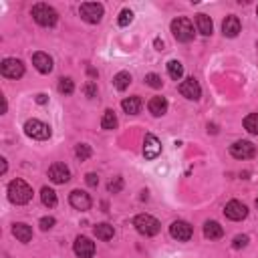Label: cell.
<instances>
[{
  "label": "cell",
  "instance_id": "obj_19",
  "mask_svg": "<svg viewBox=\"0 0 258 258\" xmlns=\"http://www.w3.org/2000/svg\"><path fill=\"white\" fill-rule=\"evenodd\" d=\"M12 234H14V238L20 240V242H31L32 240V228L29 224H23V222H18L12 226Z\"/></svg>",
  "mask_w": 258,
  "mask_h": 258
},
{
  "label": "cell",
  "instance_id": "obj_13",
  "mask_svg": "<svg viewBox=\"0 0 258 258\" xmlns=\"http://www.w3.org/2000/svg\"><path fill=\"white\" fill-rule=\"evenodd\" d=\"M49 178L53 184H67L71 180V169L64 163H53L49 167Z\"/></svg>",
  "mask_w": 258,
  "mask_h": 258
},
{
  "label": "cell",
  "instance_id": "obj_6",
  "mask_svg": "<svg viewBox=\"0 0 258 258\" xmlns=\"http://www.w3.org/2000/svg\"><path fill=\"white\" fill-rule=\"evenodd\" d=\"M103 12H105V10H103V4H99V2H85V4H81V8H79L81 18L85 20V23H89V25L101 23Z\"/></svg>",
  "mask_w": 258,
  "mask_h": 258
},
{
  "label": "cell",
  "instance_id": "obj_38",
  "mask_svg": "<svg viewBox=\"0 0 258 258\" xmlns=\"http://www.w3.org/2000/svg\"><path fill=\"white\" fill-rule=\"evenodd\" d=\"M34 101H36V103H38V105H45V103H47V101H49V97H47V95H45V93H38V95H36V99H34Z\"/></svg>",
  "mask_w": 258,
  "mask_h": 258
},
{
  "label": "cell",
  "instance_id": "obj_32",
  "mask_svg": "<svg viewBox=\"0 0 258 258\" xmlns=\"http://www.w3.org/2000/svg\"><path fill=\"white\" fill-rule=\"evenodd\" d=\"M145 83L149 85V87H154V89H160L161 85H163L161 77H160V75H156V73H149V75H145Z\"/></svg>",
  "mask_w": 258,
  "mask_h": 258
},
{
  "label": "cell",
  "instance_id": "obj_37",
  "mask_svg": "<svg viewBox=\"0 0 258 258\" xmlns=\"http://www.w3.org/2000/svg\"><path fill=\"white\" fill-rule=\"evenodd\" d=\"M85 182H87V186H91V188H97V186H99L97 174H87V176H85Z\"/></svg>",
  "mask_w": 258,
  "mask_h": 258
},
{
  "label": "cell",
  "instance_id": "obj_16",
  "mask_svg": "<svg viewBox=\"0 0 258 258\" xmlns=\"http://www.w3.org/2000/svg\"><path fill=\"white\" fill-rule=\"evenodd\" d=\"M32 64H34V69L42 75H47L53 71V59L47 55V53H34L32 55Z\"/></svg>",
  "mask_w": 258,
  "mask_h": 258
},
{
  "label": "cell",
  "instance_id": "obj_9",
  "mask_svg": "<svg viewBox=\"0 0 258 258\" xmlns=\"http://www.w3.org/2000/svg\"><path fill=\"white\" fill-rule=\"evenodd\" d=\"M224 214H226V218H228V220L240 222V220H244V218L248 216V208H246L242 202H238V200H232V202L226 204Z\"/></svg>",
  "mask_w": 258,
  "mask_h": 258
},
{
  "label": "cell",
  "instance_id": "obj_22",
  "mask_svg": "<svg viewBox=\"0 0 258 258\" xmlns=\"http://www.w3.org/2000/svg\"><path fill=\"white\" fill-rule=\"evenodd\" d=\"M196 27H198V32L204 34V36H210L212 31H214V25H212V18L206 16V14H198L196 16Z\"/></svg>",
  "mask_w": 258,
  "mask_h": 258
},
{
  "label": "cell",
  "instance_id": "obj_10",
  "mask_svg": "<svg viewBox=\"0 0 258 258\" xmlns=\"http://www.w3.org/2000/svg\"><path fill=\"white\" fill-rule=\"evenodd\" d=\"M180 93H182L186 99H190V101H198V99L202 97L200 83H198L196 79H194V77L182 81V83H180Z\"/></svg>",
  "mask_w": 258,
  "mask_h": 258
},
{
  "label": "cell",
  "instance_id": "obj_28",
  "mask_svg": "<svg viewBox=\"0 0 258 258\" xmlns=\"http://www.w3.org/2000/svg\"><path fill=\"white\" fill-rule=\"evenodd\" d=\"M244 129L252 135H258V113H250L244 119Z\"/></svg>",
  "mask_w": 258,
  "mask_h": 258
},
{
  "label": "cell",
  "instance_id": "obj_33",
  "mask_svg": "<svg viewBox=\"0 0 258 258\" xmlns=\"http://www.w3.org/2000/svg\"><path fill=\"white\" fill-rule=\"evenodd\" d=\"M107 188H109V192H111V194H119V192H121V188H123V178H119V176H117V178H113Z\"/></svg>",
  "mask_w": 258,
  "mask_h": 258
},
{
  "label": "cell",
  "instance_id": "obj_5",
  "mask_svg": "<svg viewBox=\"0 0 258 258\" xmlns=\"http://www.w3.org/2000/svg\"><path fill=\"white\" fill-rule=\"evenodd\" d=\"M25 133L32 139H38V141H45L51 137V127L47 123H42L38 119H29L25 123Z\"/></svg>",
  "mask_w": 258,
  "mask_h": 258
},
{
  "label": "cell",
  "instance_id": "obj_35",
  "mask_svg": "<svg viewBox=\"0 0 258 258\" xmlns=\"http://www.w3.org/2000/svg\"><path fill=\"white\" fill-rule=\"evenodd\" d=\"M55 222H57L55 218L47 216V218H40V222H38V224H40V230H45V232H47V230H51V228L55 226Z\"/></svg>",
  "mask_w": 258,
  "mask_h": 258
},
{
  "label": "cell",
  "instance_id": "obj_7",
  "mask_svg": "<svg viewBox=\"0 0 258 258\" xmlns=\"http://www.w3.org/2000/svg\"><path fill=\"white\" fill-rule=\"evenodd\" d=\"M0 73L6 79H20L25 75V64L18 59H4L2 64H0Z\"/></svg>",
  "mask_w": 258,
  "mask_h": 258
},
{
  "label": "cell",
  "instance_id": "obj_31",
  "mask_svg": "<svg viewBox=\"0 0 258 258\" xmlns=\"http://www.w3.org/2000/svg\"><path fill=\"white\" fill-rule=\"evenodd\" d=\"M131 20H133V12L129 8H125V10H121L117 23H119V27H127V25H131Z\"/></svg>",
  "mask_w": 258,
  "mask_h": 258
},
{
  "label": "cell",
  "instance_id": "obj_27",
  "mask_svg": "<svg viewBox=\"0 0 258 258\" xmlns=\"http://www.w3.org/2000/svg\"><path fill=\"white\" fill-rule=\"evenodd\" d=\"M101 127H103V129H115V127H117V115H115L113 109H107V111L103 113Z\"/></svg>",
  "mask_w": 258,
  "mask_h": 258
},
{
  "label": "cell",
  "instance_id": "obj_26",
  "mask_svg": "<svg viewBox=\"0 0 258 258\" xmlns=\"http://www.w3.org/2000/svg\"><path fill=\"white\" fill-rule=\"evenodd\" d=\"M40 200H42V204H45L47 208H55L57 206V194H55V190L42 188L40 190Z\"/></svg>",
  "mask_w": 258,
  "mask_h": 258
},
{
  "label": "cell",
  "instance_id": "obj_40",
  "mask_svg": "<svg viewBox=\"0 0 258 258\" xmlns=\"http://www.w3.org/2000/svg\"><path fill=\"white\" fill-rule=\"evenodd\" d=\"M0 161H2V174H4V171H6V160L2 158V160H0Z\"/></svg>",
  "mask_w": 258,
  "mask_h": 258
},
{
  "label": "cell",
  "instance_id": "obj_14",
  "mask_svg": "<svg viewBox=\"0 0 258 258\" xmlns=\"http://www.w3.org/2000/svg\"><path fill=\"white\" fill-rule=\"evenodd\" d=\"M73 248H75V254L79 258H91L95 254V242H91L87 236H79Z\"/></svg>",
  "mask_w": 258,
  "mask_h": 258
},
{
  "label": "cell",
  "instance_id": "obj_8",
  "mask_svg": "<svg viewBox=\"0 0 258 258\" xmlns=\"http://www.w3.org/2000/svg\"><path fill=\"white\" fill-rule=\"evenodd\" d=\"M230 154L236 160H250L256 154V147H254V143L242 139V141H236V143L230 145Z\"/></svg>",
  "mask_w": 258,
  "mask_h": 258
},
{
  "label": "cell",
  "instance_id": "obj_4",
  "mask_svg": "<svg viewBox=\"0 0 258 258\" xmlns=\"http://www.w3.org/2000/svg\"><path fill=\"white\" fill-rule=\"evenodd\" d=\"M171 32H174L178 42H190L194 38V27L188 18L180 16L176 20H171Z\"/></svg>",
  "mask_w": 258,
  "mask_h": 258
},
{
  "label": "cell",
  "instance_id": "obj_25",
  "mask_svg": "<svg viewBox=\"0 0 258 258\" xmlns=\"http://www.w3.org/2000/svg\"><path fill=\"white\" fill-rule=\"evenodd\" d=\"M167 75L174 79V81H180L184 77V67L180 61H169L167 63Z\"/></svg>",
  "mask_w": 258,
  "mask_h": 258
},
{
  "label": "cell",
  "instance_id": "obj_41",
  "mask_svg": "<svg viewBox=\"0 0 258 258\" xmlns=\"http://www.w3.org/2000/svg\"><path fill=\"white\" fill-rule=\"evenodd\" d=\"M256 208H258V198H256Z\"/></svg>",
  "mask_w": 258,
  "mask_h": 258
},
{
  "label": "cell",
  "instance_id": "obj_24",
  "mask_svg": "<svg viewBox=\"0 0 258 258\" xmlns=\"http://www.w3.org/2000/svg\"><path fill=\"white\" fill-rule=\"evenodd\" d=\"M113 85H115V89L117 91H125L129 85H131V75H129L127 71H121L113 77Z\"/></svg>",
  "mask_w": 258,
  "mask_h": 258
},
{
  "label": "cell",
  "instance_id": "obj_21",
  "mask_svg": "<svg viewBox=\"0 0 258 258\" xmlns=\"http://www.w3.org/2000/svg\"><path fill=\"white\" fill-rule=\"evenodd\" d=\"M121 107H123V111H125L127 115H135V113H139V109H141V99H139L137 95L127 97V99H123Z\"/></svg>",
  "mask_w": 258,
  "mask_h": 258
},
{
  "label": "cell",
  "instance_id": "obj_1",
  "mask_svg": "<svg viewBox=\"0 0 258 258\" xmlns=\"http://www.w3.org/2000/svg\"><path fill=\"white\" fill-rule=\"evenodd\" d=\"M8 200L16 206L29 204L32 200V188L25 180H12L8 184Z\"/></svg>",
  "mask_w": 258,
  "mask_h": 258
},
{
  "label": "cell",
  "instance_id": "obj_30",
  "mask_svg": "<svg viewBox=\"0 0 258 258\" xmlns=\"http://www.w3.org/2000/svg\"><path fill=\"white\" fill-rule=\"evenodd\" d=\"M91 154H93V152H91V147H89L87 143H79V145H77V149H75V156H77L81 161L89 160V158H91Z\"/></svg>",
  "mask_w": 258,
  "mask_h": 258
},
{
  "label": "cell",
  "instance_id": "obj_36",
  "mask_svg": "<svg viewBox=\"0 0 258 258\" xmlns=\"http://www.w3.org/2000/svg\"><path fill=\"white\" fill-rule=\"evenodd\" d=\"M85 95H87V97H95L97 95V85L93 81H89L87 85H85Z\"/></svg>",
  "mask_w": 258,
  "mask_h": 258
},
{
  "label": "cell",
  "instance_id": "obj_3",
  "mask_svg": "<svg viewBox=\"0 0 258 258\" xmlns=\"http://www.w3.org/2000/svg\"><path fill=\"white\" fill-rule=\"evenodd\" d=\"M32 16H34V20L40 27H55L57 25V18H59L57 10L51 8L49 4H36V6H32Z\"/></svg>",
  "mask_w": 258,
  "mask_h": 258
},
{
  "label": "cell",
  "instance_id": "obj_29",
  "mask_svg": "<svg viewBox=\"0 0 258 258\" xmlns=\"http://www.w3.org/2000/svg\"><path fill=\"white\" fill-rule=\"evenodd\" d=\"M59 91H61L63 95H71V93L75 91V83H73V79L63 77V79L59 81Z\"/></svg>",
  "mask_w": 258,
  "mask_h": 258
},
{
  "label": "cell",
  "instance_id": "obj_12",
  "mask_svg": "<svg viewBox=\"0 0 258 258\" xmlns=\"http://www.w3.org/2000/svg\"><path fill=\"white\" fill-rule=\"evenodd\" d=\"M161 154V143L154 133H147L143 139V156L145 160H156Z\"/></svg>",
  "mask_w": 258,
  "mask_h": 258
},
{
  "label": "cell",
  "instance_id": "obj_42",
  "mask_svg": "<svg viewBox=\"0 0 258 258\" xmlns=\"http://www.w3.org/2000/svg\"><path fill=\"white\" fill-rule=\"evenodd\" d=\"M256 14H258V8H256Z\"/></svg>",
  "mask_w": 258,
  "mask_h": 258
},
{
  "label": "cell",
  "instance_id": "obj_15",
  "mask_svg": "<svg viewBox=\"0 0 258 258\" xmlns=\"http://www.w3.org/2000/svg\"><path fill=\"white\" fill-rule=\"evenodd\" d=\"M69 202H71V206H73L75 210H81V212L89 210V208H91V204H93L89 194H85V192H81V190H73V192H71Z\"/></svg>",
  "mask_w": 258,
  "mask_h": 258
},
{
  "label": "cell",
  "instance_id": "obj_11",
  "mask_svg": "<svg viewBox=\"0 0 258 258\" xmlns=\"http://www.w3.org/2000/svg\"><path fill=\"white\" fill-rule=\"evenodd\" d=\"M192 226L188 224V222H184V220H176V222H171V226H169V234L174 236L176 240H180V242H188L190 238H192Z\"/></svg>",
  "mask_w": 258,
  "mask_h": 258
},
{
  "label": "cell",
  "instance_id": "obj_20",
  "mask_svg": "<svg viewBox=\"0 0 258 258\" xmlns=\"http://www.w3.org/2000/svg\"><path fill=\"white\" fill-rule=\"evenodd\" d=\"M204 236L206 238H210V240H216V238H222L224 236V228L218 224V222H206L204 224Z\"/></svg>",
  "mask_w": 258,
  "mask_h": 258
},
{
  "label": "cell",
  "instance_id": "obj_34",
  "mask_svg": "<svg viewBox=\"0 0 258 258\" xmlns=\"http://www.w3.org/2000/svg\"><path fill=\"white\" fill-rule=\"evenodd\" d=\"M248 244V236H236L234 238V242H232V248H236V250H240V248H244Z\"/></svg>",
  "mask_w": 258,
  "mask_h": 258
},
{
  "label": "cell",
  "instance_id": "obj_17",
  "mask_svg": "<svg viewBox=\"0 0 258 258\" xmlns=\"http://www.w3.org/2000/svg\"><path fill=\"white\" fill-rule=\"evenodd\" d=\"M240 29H242V27H240V20H238V16L230 14V16H226V18H224V23H222V32H224V36H228V38L238 36Z\"/></svg>",
  "mask_w": 258,
  "mask_h": 258
},
{
  "label": "cell",
  "instance_id": "obj_23",
  "mask_svg": "<svg viewBox=\"0 0 258 258\" xmlns=\"http://www.w3.org/2000/svg\"><path fill=\"white\" fill-rule=\"evenodd\" d=\"M93 232H95V236L99 240H111L113 238V234H115V230H113V226L111 224H97L95 228H93Z\"/></svg>",
  "mask_w": 258,
  "mask_h": 258
},
{
  "label": "cell",
  "instance_id": "obj_2",
  "mask_svg": "<svg viewBox=\"0 0 258 258\" xmlns=\"http://www.w3.org/2000/svg\"><path fill=\"white\" fill-rule=\"evenodd\" d=\"M133 226L139 234L143 236H156L160 232V222L154 218V216H149V214H139V216L133 218Z\"/></svg>",
  "mask_w": 258,
  "mask_h": 258
},
{
  "label": "cell",
  "instance_id": "obj_39",
  "mask_svg": "<svg viewBox=\"0 0 258 258\" xmlns=\"http://www.w3.org/2000/svg\"><path fill=\"white\" fill-rule=\"evenodd\" d=\"M154 45H156V49H158V51H161V49H163V40L156 38V40H154Z\"/></svg>",
  "mask_w": 258,
  "mask_h": 258
},
{
  "label": "cell",
  "instance_id": "obj_18",
  "mask_svg": "<svg viewBox=\"0 0 258 258\" xmlns=\"http://www.w3.org/2000/svg\"><path fill=\"white\" fill-rule=\"evenodd\" d=\"M147 109H149V113L156 115V117L165 115V111H167V99L165 97H152V99H149V103H147Z\"/></svg>",
  "mask_w": 258,
  "mask_h": 258
}]
</instances>
